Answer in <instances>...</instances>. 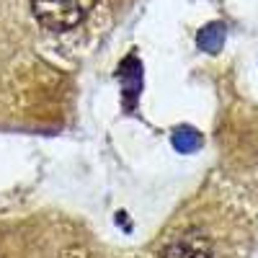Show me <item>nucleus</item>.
I'll use <instances>...</instances> for the list:
<instances>
[{"mask_svg": "<svg viewBox=\"0 0 258 258\" xmlns=\"http://www.w3.org/2000/svg\"><path fill=\"white\" fill-rule=\"evenodd\" d=\"M96 0H31L34 16L52 31H64L78 26L91 13Z\"/></svg>", "mask_w": 258, "mask_h": 258, "instance_id": "f257e3e1", "label": "nucleus"}, {"mask_svg": "<svg viewBox=\"0 0 258 258\" xmlns=\"http://www.w3.org/2000/svg\"><path fill=\"white\" fill-rule=\"evenodd\" d=\"M212 240L202 230H186L176 235L163 250V258H209Z\"/></svg>", "mask_w": 258, "mask_h": 258, "instance_id": "f03ea898", "label": "nucleus"}, {"mask_svg": "<svg viewBox=\"0 0 258 258\" xmlns=\"http://www.w3.org/2000/svg\"><path fill=\"white\" fill-rule=\"evenodd\" d=\"M119 78L124 83V103H126V109H132L135 98L142 88V64L135 57H126L119 68Z\"/></svg>", "mask_w": 258, "mask_h": 258, "instance_id": "7ed1b4c3", "label": "nucleus"}, {"mask_svg": "<svg viewBox=\"0 0 258 258\" xmlns=\"http://www.w3.org/2000/svg\"><path fill=\"white\" fill-rule=\"evenodd\" d=\"M225 31H227L225 24H207L199 31V36H197L199 49L207 52V54H217L222 49V44H225Z\"/></svg>", "mask_w": 258, "mask_h": 258, "instance_id": "20e7f679", "label": "nucleus"}, {"mask_svg": "<svg viewBox=\"0 0 258 258\" xmlns=\"http://www.w3.org/2000/svg\"><path fill=\"white\" fill-rule=\"evenodd\" d=\"M170 142H173V147L178 153L188 155V153H197L202 147V135L194 126H178V129H173V135H170Z\"/></svg>", "mask_w": 258, "mask_h": 258, "instance_id": "39448f33", "label": "nucleus"}, {"mask_svg": "<svg viewBox=\"0 0 258 258\" xmlns=\"http://www.w3.org/2000/svg\"><path fill=\"white\" fill-rule=\"evenodd\" d=\"M59 258H93L88 253V248H83V245H70V248H64L59 253Z\"/></svg>", "mask_w": 258, "mask_h": 258, "instance_id": "423d86ee", "label": "nucleus"}]
</instances>
